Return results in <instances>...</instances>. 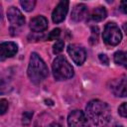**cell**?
<instances>
[{
    "label": "cell",
    "instance_id": "cell-1",
    "mask_svg": "<svg viewBox=\"0 0 127 127\" xmlns=\"http://www.w3.org/2000/svg\"><path fill=\"white\" fill-rule=\"evenodd\" d=\"M85 112L87 118L97 126H104L111 119V111L108 104L99 99L90 100L85 107Z\"/></svg>",
    "mask_w": 127,
    "mask_h": 127
},
{
    "label": "cell",
    "instance_id": "cell-2",
    "mask_svg": "<svg viewBox=\"0 0 127 127\" xmlns=\"http://www.w3.org/2000/svg\"><path fill=\"white\" fill-rule=\"evenodd\" d=\"M27 73L30 80L35 84L41 83L49 76L48 66L37 53L31 54Z\"/></svg>",
    "mask_w": 127,
    "mask_h": 127
},
{
    "label": "cell",
    "instance_id": "cell-3",
    "mask_svg": "<svg viewBox=\"0 0 127 127\" xmlns=\"http://www.w3.org/2000/svg\"><path fill=\"white\" fill-rule=\"evenodd\" d=\"M53 74L57 80L71 78L74 74L73 67L64 56H58L53 62Z\"/></svg>",
    "mask_w": 127,
    "mask_h": 127
},
{
    "label": "cell",
    "instance_id": "cell-4",
    "mask_svg": "<svg viewBox=\"0 0 127 127\" xmlns=\"http://www.w3.org/2000/svg\"><path fill=\"white\" fill-rule=\"evenodd\" d=\"M102 37L107 46H117L122 40L121 31L114 22H109L105 25Z\"/></svg>",
    "mask_w": 127,
    "mask_h": 127
},
{
    "label": "cell",
    "instance_id": "cell-5",
    "mask_svg": "<svg viewBox=\"0 0 127 127\" xmlns=\"http://www.w3.org/2000/svg\"><path fill=\"white\" fill-rule=\"evenodd\" d=\"M111 92L118 97H127V75L123 74L110 81Z\"/></svg>",
    "mask_w": 127,
    "mask_h": 127
},
{
    "label": "cell",
    "instance_id": "cell-6",
    "mask_svg": "<svg viewBox=\"0 0 127 127\" xmlns=\"http://www.w3.org/2000/svg\"><path fill=\"white\" fill-rule=\"evenodd\" d=\"M67 124L69 127H88V120L84 112L78 109L71 111L67 116Z\"/></svg>",
    "mask_w": 127,
    "mask_h": 127
},
{
    "label": "cell",
    "instance_id": "cell-7",
    "mask_svg": "<svg viewBox=\"0 0 127 127\" xmlns=\"http://www.w3.org/2000/svg\"><path fill=\"white\" fill-rule=\"evenodd\" d=\"M67 53L73 63L77 65H81L85 59H86V52L85 49L77 44H71L67 47Z\"/></svg>",
    "mask_w": 127,
    "mask_h": 127
},
{
    "label": "cell",
    "instance_id": "cell-8",
    "mask_svg": "<svg viewBox=\"0 0 127 127\" xmlns=\"http://www.w3.org/2000/svg\"><path fill=\"white\" fill-rule=\"evenodd\" d=\"M7 18L9 22L14 26V27H21L25 24V17L21 13V11L14 7L11 6L7 10Z\"/></svg>",
    "mask_w": 127,
    "mask_h": 127
},
{
    "label": "cell",
    "instance_id": "cell-9",
    "mask_svg": "<svg viewBox=\"0 0 127 127\" xmlns=\"http://www.w3.org/2000/svg\"><path fill=\"white\" fill-rule=\"evenodd\" d=\"M67 10H68V1H61L56 6V8L52 13L53 22L56 24L63 22L66 16Z\"/></svg>",
    "mask_w": 127,
    "mask_h": 127
},
{
    "label": "cell",
    "instance_id": "cell-10",
    "mask_svg": "<svg viewBox=\"0 0 127 127\" xmlns=\"http://www.w3.org/2000/svg\"><path fill=\"white\" fill-rule=\"evenodd\" d=\"M18 52V46L14 42H4L0 45V58L1 61L12 58Z\"/></svg>",
    "mask_w": 127,
    "mask_h": 127
},
{
    "label": "cell",
    "instance_id": "cell-11",
    "mask_svg": "<svg viewBox=\"0 0 127 127\" xmlns=\"http://www.w3.org/2000/svg\"><path fill=\"white\" fill-rule=\"evenodd\" d=\"M47 28H48V20L46 19V17L42 15L36 16L30 21V29L33 32L40 33L45 31Z\"/></svg>",
    "mask_w": 127,
    "mask_h": 127
},
{
    "label": "cell",
    "instance_id": "cell-12",
    "mask_svg": "<svg viewBox=\"0 0 127 127\" xmlns=\"http://www.w3.org/2000/svg\"><path fill=\"white\" fill-rule=\"evenodd\" d=\"M87 16V7L85 4L79 3L75 5L71 11V19L74 22H79Z\"/></svg>",
    "mask_w": 127,
    "mask_h": 127
},
{
    "label": "cell",
    "instance_id": "cell-13",
    "mask_svg": "<svg viewBox=\"0 0 127 127\" xmlns=\"http://www.w3.org/2000/svg\"><path fill=\"white\" fill-rule=\"evenodd\" d=\"M106 16H107L106 9L104 7L99 6V7L94 8L91 11V13L88 16V19L91 20V21H94V22H100V21L104 20L106 18Z\"/></svg>",
    "mask_w": 127,
    "mask_h": 127
},
{
    "label": "cell",
    "instance_id": "cell-14",
    "mask_svg": "<svg viewBox=\"0 0 127 127\" xmlns=\"http://www.w3.org/2000/svg\"><path fill=\"white\" fill-rule=\"evenodd\" d=\"M113 60H114L116 64L124 66L125 68H127V52H122V51L116 52L114 54Z\"/></svg>",
    "mask_w": 127,
    "mask_h": 127
},
{
    "label": "cell",
    "instance_id": "cell-15",
    "mask_svg": "<svg viewBox=\"0 0 127 127\" xmlns=\"http://www.w3.org/2000/svg\"><path fill=\"white\" fill-rule=\"evenodd\" d=\"M20 4L25 11L30 12L35 8L36 1L35 0H22V1H20Z\"/></svg>",
    "mask_w": 127,
    "mask_h": 127
},
{
    "label": "cell",
    "instance_id": "cell-16",
    "mask_svg": "<svg viewBox=\"0 0 127 127\" xmlns=\"http://www.w3.org/2000/svg\"><path fill=\"white\" fill-rule=\"evenodd\" d=\"M64 41H63V40H58V41L55 43L54 47H53V52H54V54H60V53L64 50Z\"/></svg>",
    "mask_w": 127,
    "mask_h": 127
},
{
    "label": "cell",
    "instance_id": "cell-17",
    "mask_svg": "<svg viewBox=\"0 0 127 127\" xmlns=\"http://www.w3.org/2000/svg\"><path fill=\"white\" fill-rule=\"evenodd\" d=\"M60 35H61V30L59 28H57V29H54L52 32H50V34L48 35V38L47 39L49 41H53V40L58 39Z\"/></svg>",
    "mask_w": 127,
    "mask_h": 127
},
{
    "label": "cell",
    "instance_id": "cell-18",
    "mask_svg": "<svg viewBox=\"0 0 127 127\" xmlns=\"http://www.w3.org/2000/svg\"><path fill=\"white\" fill-rule=\"evenodd\" d=\"M8 101L5 98H1L0 99V114L3 115L7 110H8Z\"/></svg>",
    "mask_w": 127,
    "mask_h": 127
},
{
    "label": "cell",
    "instance_id": "cell-19",
    "mask_svg": "<svg viewBox=\"0 0 127 127\" xmlns=\"http://www.w3.org/2000/svg\"><path fill=\"white\" fill-rule=\"evenodd\" d=\"M33 116V112H24L23 113V118H22V123L24 125H28L31 122Z\"/></svg>",
    "mask_w": 127,
    "mask_h": 127
},
{
    "label": "cell",
    "instance_id": "cell-20",
    "mask_svg": "<svg viewBox=\"0 0 127 127\" xmlns=\"http://www.w3.org/2000/svg\"><path fill=\"white\" fill-rule=\"evenodd\" d=\"M118 113L122 116V117H125L127 118V102H124L122 103L119 108H118Z\"/></svg>",
    "mask_w": 127,
    "mask_h": 127
},
{
    "label": "cell",
    "instance_id": "cell-21",
    "mask_svg": "<svg viewBox=\"0 0 127 127\" xmlns=\"http://www.w3.org/2000/svg\"><path fill=\"white\" fill-rule=\"evenodd\" d=\"M98 58H99V61L102 63V64H109V60H108V58H107V56L105 55V54H100L99 56H98Z\"/></svg>",
    "mask_w": 127,
    "mask_h": 127
},
{
    "label": "cell",
    "instance_id": "cell-22",
    "mask_svg": "<svg viewBox=\"0 0 127 127\" xmlns=\"http://www.w3.org/2000/svg\"><path fill=\"white\" fill-rule=\"evenodd\" d=\"M120 10L123 13L127 14V1H121L120 2Z\"/></svg>",
    "mask_w": 127,
    "mask_h": 127
},
{
    "label": "cell",
    "instance_id": "cell-23",
    "mask_svg": "<svg viewBox=\"0 0 127 127\" xmlns=\"http://www.w3.org/2000/svg\"><path fill=\"white\" fill-rule=\"evenodd\" d=\"M48 127H63L60 123H57V122H53V123H51Z\"/></svg>",
    "mask_w": 127,
    "mask_h": 127
},
{
    "label": "cell",
    "instance_id": "cell-24",
    "mask_svg": "<svg viewBox=\"0 0 127 127\" xmlns=\"http://www.w3.org/2000/svg\"><path fill=\"white\" fill-rule=\"evenodd\" d=\"M122 28H123L124 32L126 33V35H127V23H124V24H123V26H122Z\"/></svg>",
    "mask_w": 127,
    "mask_h": 127
},
{
    "label": "cell",
    "instance_id": "cell-25",
    "mask_svg": "<svg viewBox=\"0 0 127 127\" xmlns=\"http://www.w3.org/2000/svg\"><path fill=\"white\" fill-rule=\"evenodd\" d=\"M112 127H122V126H121V125H119V124H114Z\"/></svg>",
    "mask_w": 127,
    "mask_h": 127
}]
</instances>
